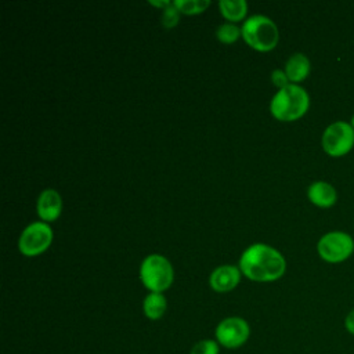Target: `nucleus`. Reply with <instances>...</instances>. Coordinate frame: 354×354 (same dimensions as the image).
I'll return each instance as SVG.
<instances>
[{"label":"nucleus","instance_id":"nucleus-6","mask_svg":"<svg viewBox=\"0 0 354 354\" xmlns=\"http://www.w3.org/2000/svg\"><path fill=\"white\" fill-rule=\"evenodd\" d=\"M317 252L326 263H342L353 254L354 239L348 232L329 231L319 238Z\"/></svg>","mask_w":354,"mask_h":354},{"label":"nucleus","instance_id":"nucleus-17","mask_svg":"<svg viewBox=\"0 0 354 354\" xmlns=\"http://www.w3.org/2000/svg\"><path fill=\"white\" fill-rule=\"evenodd\" d=\"M220 348H218V343L210 339H205L201 340L198 343H195L191 348L189 354H218Z\"/></svg>","mask_w":354,"mask_h":354},{"label":"nucleus","instance_id":"nucleus-5","mask_svg":"<svg viewBox=\"0 0 354 354\" xmlns=\"http://www.w3.org/2000/svg\"><path fill=\"white\" fill-rule=\"evenodd\" d=\"M321 145L326 155L340 158L354 147V127L346 120H336L328 124L321 137Z\"/></svg>","mask_w":354,"mask_h":354},{"label":"nucleus","instance_id":"nucleus-2","mask_svg":"<svg viewBox=\"0 0 354 354\" xmlns=\"http://www.w3.org/2000/svg\"><path fill=\"white\" fill-rule=\"evenodd\" d=\"M310 106L308 93L299 84H288L278 90L271 102V115L281 122H293L306 115Z\"/></svg>","mask_w":354,"mask_h":354},{"label":"nucleus","instance_id":"nucleus-10","mask_svg":"<svg viewBox=\"0 0 354 354\" xmlns=\"http://www.w3.org/2000/svg\"><path fill=\"white\" fill-rule=\"evenodd\" d=\"M37 214L44 223L55 221L62 210V199L61 195L53 189H44L37 198Z\"/></svg>","mask_w":354,"mask_h":354},{"label":"nucleus","instance_id":"nucleus-21","mask_svg":"<svg viewBox=\"0 0 354 354\" xmlns=\"http://www.w3.org/2000/svg\"><path fill=\"white\" fill-rule=\"evenodd\" d=\"M171 3H173V1H169V0H162V1H156V0H155V1H152V0H151V1H149V4H151V6L160 7L162 10H165V8H167L169 6H171Z\"/></svg>","mask_w":354,"mask_h":354},{"label":"nucleus","instance_id":"nucleus-18","mask_svg":"<svg viewBox=\"0 0 354 354\" xmlns=\"http://www.w3.org/2000/svg\"><path fill=\"white\" fill-rule=\"evenodd\" d=\"M160 21H162V25L165 28H167V29L174 28L178 24V21H180V11L173 6V3L167 8L162 10Z\"/></svg>","mask_w":354,"mask_h":354},{"label":"nucleus","instance_id":"nucleus-1","mask_svg":"<svg viewBox=\"0 0 354 354\" xmlns=\"http://www.w3.org/2000/svg\"><path fill=\"white\" fill-rule=\"evenodd\" d=\"M239 270L250 281L272 282L285 274L286 261L277 249L254 243L241 254Z\"/></svg>","mask_w":354,"mask_h":354},{"label":"nucleus","instance_id":"nucleus-3","mask_svg":"<svg viewBox=\"0 0 354 354\" xmlns=\"http://www.w3.org/2000/svg\"><path fill=\"white\" fill-rule=\"evenodd\" d=\"M241 36L245 43L257 51H271L277 47L279 40V30L272 19L266 15H252L242 28Z\"/></svg>","mask_w":354,"mask_h":354},{"label":"nucleus","instance_id":"nucleus-9","mask_svg":"<svg viewBox=\"0 0 354 354\" xmlns=\"http://www.w3.org/2000/svg\"><path fill=\"white\" fill-rule=\"evenodd\" d=\"M239 279H241V270L235 266L225 264V266L217 267L210 274L209 283L214 292L225 293L235 289L236 285L239 283Z\"/></svg>","mask_w":354,"mask_h":354},{"label":"nucleus","instance_id":"nucleus-22","mask_svg":"<svg viewBox=\"0 0 354 354\" xmlns=\"http://www.w3.org/2000/svg\"><path fill=\"white\" fill-rule=\"evenodd\" d=\"M350 124L354 127V113H353V116H351V119H350Z\"/></svg>","mask_w":354,"mask_h":354},{"label":"nucleus","instance_id":"nucleus-12","mask_svg":"<svg viewBox=\"0 0 354 354\" xmlns=\"http://www.w3.org/2000/svg\"><path fill=\"white\" fill-rule=\"evenodd\" d=\"M283 71H285L289 82L293 84H297V83L306 80V77L308 76V73L311 71V62L306 54L295 53L288 58Z\"/></svg>","mask_w":354,"mask_h":354},{"label":"nucleus","instance_id":"nucleus-15","mask_svg":"<svg viewBox=\"0 0 354 354\" xmlns=\"http://www.w3.org/2000/svg\"><path fill=\"white\" fill-rule=\"evenodd\" d=\"M173 6L185 15H196L203 12L209 6V0H174Z\"/></svg>","mask_w":354,"mask_h":354},{"label":"nucleus","instance_id":"nucleus-4","mask_svg":"<svg viewBox=\"0 0 354 354\" xmlns=\"http://www.w3.org/2000/svg\"><path fill=\"white\" fill-rule=\"evenodd\" d=\"M173 267L162 254H149L142 260L140 267V279L151 292H165L173 283Z\"/></svg>","mask_w":354,"mask_h":354},{"label":"nucleus","instance_id":"nucleus-20","mask_svg":"<svg viewBox=\"0 0 354 354\" xmlns=\"http://www.w3.org/2000/svg\"><path fill=\"white\" fill-rule=\"evenodd\" d=\"M343 324H344V329H346L350 335L354 336V308L347 313V315L344 317V322H343Z\"/></svg>","mask_w":354,"mask_h":354},{"label":"nucleus","instance_id":"nucleus-8","mask_svg":"<svg viewBox=\"0 0 354 354\" xmlns=\"http://www.w3.org/2000/svg\"><path fill=\"white\" fill-rule=\"evenodd\" d=\"M216 340L225 348L241 347L250 335L249 324L241 317L224 318L214 330Z\"/></svg>","mask_w":354,"mask_h":354},{"label":"nucleus","instance_id":"nucleus-13","mask_svg":"<svg viewBox=\"0 0 354 354\" xmlns=\"http://www.w3.org/2000/svg\"><path fill=\"white\" fill-rule=\"evenodd\" d=\"M166 308H167V301H166V297L162 293L151 292L144 299L142 310H144L145 317L149 318V319L155 321V319L162 318L165 311H166Z\"/></svg>","mask_w":354,"mask_h":354},{"label":"nucleus","instance_id":"nucleus-7","mask_svg":"<svg viewBox=\"0 0 354 354\" xmlns=\"http://www.w3.org/2000/svg\"><path fill=\"white\" fill-rule=\"evenodd\" d=\"M53 242V230L44 221L29 224L21 234L18 241L19 252L26 257L41 254Z\"/></svg>","mask_w":354,"mask_h":354},{"label":"nucleus","instance_id":"nucleus-11","mask_svg":"<svg viewBox=\"0 0 354 354\" xmlns=\"http://www.w3.org/2000/svg\"><path fill=\"white\" fill-rule=\"evenodd\" d=\"M307 198L318 207H330L337 201V191L330 183L318 180L308 185Z\"/></svg>","mask_w":354,"mask_h":354},{"label":"nucleus","instance_id":"nucleus-16","mask_svg":"<svg viewBox=\"0 0 354 354\" xmlns=\"http://www.w3.org/2000/svg\"><path fill=\"white\" fill-rule=\"evenodd\" d=\"M241 36V29L234 24H223L216 30V37L223 44H232Z\"/></svg>","mask_w":354,"mask_h":354},{"label":"nucleus","instance_id":"nucleus-19","mask_svg":"<svg viewBox=\"0 0 354 354\" xmlns=\"http://www.w3.org/2000/svg\"><path fill=\"white\" fill-rule=\"evenodd\" d=\"M271 82H272V84H274L275 87H278L279 90L283 88V87H286L288 84H290V82H289V79H288L285 71H281V69H274V71H272V73H271Z\"/></svg>","mask_w":354,"mask_h":354},{"label":"nucleus","instance_id":"nucleus-14","mask_svg":"<svg viewBox=\"0 0 354 354\" xmlns=\"http://www.w3.org/2000/svg\"><path fill=\"white\" fill-rule=\"evenodd\" d=\"M218 8L225 19L239 22L248 12V3L245 0H220Z\"/></svg>","mask_w":354,"mask_h":354}]
</instances>
